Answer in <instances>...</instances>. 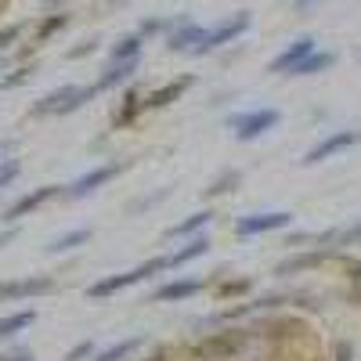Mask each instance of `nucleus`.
<instances>
[{
	"instance_id": "obj_22",
	"label": "nucleus",
	"mask_w": 361,
	"mask_h": 361,
	"mask_svg": "<svg viewBox=\"0 0 361 361\" xmlns=\"http://www.w3.org/2000/svg\"><path fill=\"white\" fill-rule=\"evenodd\" d=\"M37 322V311L29 307V311H15V314H4L0 318V340H11L15 333H22V329H29Z\"/></svg>"
},
{
	"instance_id": "obj_9",
	"label": "nucleus",
	"mask_w": 361,
	"mask_h": 361,
	"mask_svg": "<svg viewBox=\"0 0 361 361\" xmlns=\"http://www.w3.org/2000/svg\"><path fill=\"white\" fill-rule=\"evenodd\" d=\"M357 141H361V130H336V134H329V137H322L314 148H307L304 166H314V163H322V159H329V156L343 152V148H350V145H357Z\"/></svg>"
},
{
	"instance_id": "obj_28",
	"label": "nucleus",
	"mask_w": 361,
	"mask_h": 361,
	"mask_svg": "<svg viewBox=\"0 0 361 361\" xmlns=\"http://www.w3.org/2000/svg\"><path fill=\"white\" fill-rule=\"evenodd\" d=\"M170 22H163V18H148V22H141V29H137V37L141 40H148V37H156V33H163Z\"/></svg>"
},
{
	"instance_id": "obj_27",
	"label": "nucleus",
	"mask_w": 361,
	"mask_h": 361,
	"mask_svg": "<svg viewBox=\"0 0 361 361\" xmlns=\"http://www.w3.org/2000/svg\"><path fill=\"white\" fill-rule=\"evenodd\" d=\"M18 170H22V163H18V159H4V166H0V188H8L11 180L18 177Z\"/></svg>"
},
{
	"instance_id": "obj_34",
	"label": "nucleus",
	"mask_w": 361,
	"mask_h": 361,
	"mask_svg": "<svg viewBox=\"0 0 361 361\" xmlns=\"http://www.w3.org/2000/svg\"><path fill=\"white\" fill-rule=\"evenodd\" d=\"M29 73H33V69H15V76H8V80H0V87H4V90H11V87L25 83V80H29Z\"/></svg>"
},
{
	"instance_id": "obj_24",
	"label": "nucleus",
	"mask_w": 361,
	"mask_h": 361,
	"mask_svg": "<svg viewBox=\"0 0 361 361\" xmlns=\"http://www.w3.org/2000/svg\"><path fill=\"white\" fill-rule=\"evenodd\" d=\"M238 180H243V173H238V170H224V173L214 180V185L206 188V199H217V195H224V192H235Z\"/></svg>"
},
{
	"instance_id": "obj_17",
	"label": "nucleus",
	"mask_w": 361,
	"mask_h": 361,
	"mask_svg": "<svg viewBox=\"0 0 361 361\" xmlns=\"http://www.w3.org/2000/svg\"><path fill=\"white\" fill-rule=\"evenodd\" d=\"M141 112H145V90H127L123 102H119V112L112 116V127H116V130H119V127H130Z\"/></svg>"
},
{
	"instance_id": "obj_12",
	"label": "nucleus",
	"mask_w": 361,
	"mask_h": 361,
	"mask_svg": "<svg viewBox=\"0 0 361 361\" xmlns=\"http://www.w3.org/2000/svg\"><path fill=\"white\" fill-rule=\"evenodd\" d=\"M202 279H177V282H166V286H159L156 293H152V304H166V300H188V296H195V293H202Z\"/></svg>"
},
{
	"instance_id": "obj_30",
	"label": "nucleus",
	"mask_w": 361,
	"mask_h": 361,
	"mask_svg": "<svg viewBox=\"0 0 361 361\" xmlns=\"http://www.w3.org/2000/svg\"><path fill=\"white\" fill-rule=\"evenodd\" d=\"M18 37H22V25H4L0 29V51H8Z\"/></svg>"
},
{
	"instance_id": "obj_15",
	"label": "nucleus",
	"mask_w": 361,
	"mask_h": 361,
	"mask_svg": "<svg viewBox=\"0 0 361 361\" xmlns=\"http://www.w3.org/2000/svg\"><path fill=\"white\" fill-rule=\"evenodd\" d=\"M333 62H336V54L333 51H311L307 58H300V62L286 73V76H314V73H325V69H333Z\"/></svg>"
},
{
	"instance_id": "obj_33",
	"label": "nucleus",
	"mask_w": 361,
	"mask_h": 361,
	"mask_svg": "<svg viewBox=\"0 0 361 361\" xmlns=\"http://www.w3.org/2000/svg\"><path fill=\"white\" fill-rule=\"evenodd\" d=\"M250 289V282L246 279H238V282H224L221 286V296H238V293H246Z\"/></svg>"
},
{
	"instance_id": "obj_1",
	"label": "nucleus",
	"mask_w": 361,
	"mask_h": 361,
	"mask_svg": "<svg viewBox=\"0 0 361 361\" xmlns=\"http://www.w3.org/2000/svg\"><path fill=\"white\" fill-rule=\"evenodd\" d=\"M166 267H170L166 257H152V260H145V264L123 271V275H109V279L94 282V286L87 289V296H90V300H105V296H112V293H123V289H130V286H137V282H145V279L159 275V271H166Z\"/></svg>"
},
{
	"instance_id": "obj_23",
	"label": "nucleus",
	"mask_w": 361,
	"mask_h": 361,
	"mask_svg": "<svg viewBox=\"0 0 361 361\" xmlns=\"http://www.w3.org/2000/svg\"><path fill=\"white\" fill-rule=\"evenodd\" d=\"M141 47H145V40L137 33H130L109 51V62H134V58H141Z\"/></svg>"
},
{
	"instance_id": "obj_10",
	"label": "nucleus",
	"mask_w": 361,
	"mask_h": 361,
	"mask_svg": "<svg viewBox=\"0 0 361 361\" xmlns=\"http://www.w3.org/2000/svg\"><path fill=\"white\" fill-rule=\"evenodd\" d=\"M119 170H123V163H105V166H94V170H87L83 177H76L73 185L66 188V195L69 199H83V195H90V192H98L105 180H112Z\"/></svg>"
},
{
	"instance_id": "obj_31",
	"label": "nucleus",
	"mask_w": 361,
	"mask_h": 361,
	"mask_svg": "<svg viewBox=\"0 0 361 361\" xmlns=\"http://www.w3.org/2000/svg\"><path fill=\"white\" fill-rule=\"evenodd\" d=\"M347 279H350V293L361 300V260L357 264H347Z\"/></svg>"
},
{
	"instance_id": "obj_13",
	"label": "nucleus",
	"mask_w": 361,
	"mask_h": 361,
	"mask_svg": "<svg viewBox=\"0 0 361 361\" xmlns=\"http://www.w3.org/2000/svg\"><path fill=\"white\" fill-rule=\"evenodd\" d=\"M202 37V25H195L192 18H177L173 29H170V37H166V47L170 51H192Z\"/></svg>"
},
{
	"instance_id": "obj_39",
	"label": "nucleus",
	"mask_w": 361,
	"mask_h": 361,
	"mask_svg": "<svg viewBox=\"0 0 361 361\" xmlns=\"http://www.w3.org/2000/svg\"><path fill=\"white\" fill-rule=\"evenodd\" d=\"M0 69H4V62H0Z\"/></svg>"
},
{
	"instance_id": "obj_5",
	"label": "nucleus",
	"mask_w": 361,
	"mask_h": 361,
	"mask_svg": "<svg viewBox=\"0 0 361 361\" xmlns=\"http://www.w3.org/2000/svg\"><path fill=\"white\" fill-rule=\"evenodd\" d=\"M47 293H54V279H47V275L8 279V282H0V304H11V300H33V296H47Z\"/></svg>"
},
{
	"instance_id": "obj_16",
	"label": "nucleus",
	"mask_w": 361,
	"mask_h": 361,
	"mask_svg": "<svg viewBox=\"0 0 361 361\" xmlns=\"http://www.w3.org/2000/svg\"><path fill=\"white\" fill-rule=\"evenodd\" d=\"M333 257V250H311V253H296L289 260H282L275 267V275H300V271H307V267H318L322 260Z\"/></svg>"
},
{
	"instance_id": "obj_2",
	"label": "nucleus",
	"mask_w": 361,
	"mask_h": 361,
	"mask_svg": "<svg viewBox=\"0 0 361 361\" xmlns=\"http://www.w3.org/2000/svg\"><path fill=\"white\" fill-rule=\"evenodd\" d=\"M94 94H98V87H76V83L58 87V90L44 94V98L33 105V116H69V112H76L80 105H87Z\"/></svg>"
},
{
	"instance_id": "obj_11",
	"label": "nucleus",
	"mask_w": 361,
	"mask_h": 361,
	"mask_svg": "<svg viewBox=\"0 0 361 361\" xmlns=\"http://www.w3.org/2000/svg\"><path fill=\"white\" fill-rule=\"evenodd\" d=\"M318 47V40L314 37H300V40H293L282 54H275V58H271V66H267V73H275V76H286L296 62H300V58H307L311 51Z\"/></svg>"
},
{
	"instance_id": "obj_29",
	"label": "nucleus",
	"mask_w": 361,
	"mask_h": 361,
	"mask_svg": "<svg viewBox=\"0 0 361 361\" xmlns=\"http://www.w3.org/2000/svg\"><path fill=\"white\" fill-rule=\"evenodd\" d=\"M90 354H94V343H90V340H80V343L66 354V361H83V357H90Z\"/></svg>"
},
{
	"instance_id": "obj_7",
	"label": "nucleus",
	"mask_w": 361,
	"mask_h": 361,
	"mask_svg": "<svg viewBox=\"0 0 361 361\" xmlns=\"http://www.w3.org/2000/svg\"><path fill=\"white\" fill-rule=\"evenodd\" d=\"M293 224V214L286 209H271V214H253V217H243L235 224V235L238 238H253V235H267V231H282Z\"/></svg>"
},
{
	"instance_id": "obj_20",
	"label": "nucleus",
	"mask_w": 361,
	"mask_h": 361,
	"mask_svg": "<svg viewBox=\"0 0 361 361\" xmlns=\"http://www.w3.org/2000/svg\"><path fill=\"white\" fill-rule=\"evenodd\" d=\"M134 73H137V58H134V62H109V69H105L102 80H98V90H109V87H116V83H127Z\"/></svg>"
},
{
	"instance_id": "obj_4",
	"label": "nucleus",
	"mask_w": 361,
	"mask_h": 361,
	"mask_svg": "<svg viewBox=\"0 0 361 361\" xmlns=\"http://www.w3.org/2000/svg\"><path fill=\"white\" fill-rule=\"evenodd\" d=\"M279 109H250V112H238V116H231L228 119V127L235 130V137L238 141H257V137H264L267 130H275L279 127Z\"/></svg>"
},
{
	"instance_id": "obj_14",
	"label": "nucleus",
	"mask_w": 361,
	"mask_h": 361,
	"mask_svg": "<svg viewBox=\"0 0 361 361\" xmlns=\"http://www.w3.org/2000/svg\"><path fill=\"white\" fill-rule=\"evenodd\" d=\"M192 87V76H180V80H170V83H163V87H156L152 94H145V109H163V105H170V102H177L185 90Z\"/></svg>"
},
{
	"instance_id": "obj_6",
	"label": "nucleus",
	"mask_w": 361,
	"mask_h": 361,
	"mask_svg": "<svg viewBox=\"0 0 361 361\" xmlns=\"http://www.w3.org/2000/svg\"><path fill=\"white\" fill-rule=\"evenodd\" d=\"M246 343V333H238V329H228V333H217L209 336L195 347V357L199 361H231V354H238Z\"/></svg>"
},
{
	"instance_id": "obj_32",
	"label": "nucleus",
	"mask_w": 361,
	"mask_h": 361,
	"mask_svg": "<svg viewBox=\"0 0 361 361\" xmlns=\"http://www.w3.org/2000/svg\"><path fill=\"white\" fill-rule=\"evenodd\" d=\"M0 361H33V350H29V347H15L8 354H0Z\"/></svg>"
},
{
	"instance_id": "obj_25",
	"label": "nucleus",
	"mask_w": 361,
	"mask_h": 361,
	"mask_svg": "<svg viewBox=\"0 0 361 361\" xmlns=\"http://www.w3.org/2000/svg\"><path fill=\"white\" fill-rule=\"evenodd\" d=\"M137 347H141V340H137V336H130V340H119L116 347L102 350V354H98L94 361H123V357H127V354H134Z\"/></svg>"
},
{
	"instance_id": "obj_21",
	"label": "nucleus",
	"mask_w": 361,
	"mask_h": 361,
	"mask_svg": "<svg viewBox=\"0 0 361 361\" xmlns=\"http://www.w3.org/2000/svg\"><path fill=\"white\" fill-rule=\"evenodd\" d=\"M87 243H90V228H73V231H66V235L51 238V243H47V253H69V250L87 246Z\"/></svg>"
},
{
	"instance_id": "obj_18",
	"label": "nucleus",
	"mask_w": 361,
	"mask_h": 361,
	"mask_svg": "<svg viewBox=\"0 0 361 361\" xmlns=\"http://www.w3.org/2000/svg\"><path fill=\"white\" fill-rule=\"evenodd\" d=\"M206 253H209V238H206V235H192V243L180 246V250H173L166 260H170V267H180V264H192V260H199V257H206Z\"/></svg>"
},
{
	"instance_id": "obj_8",
	"label": "nucleus",
	"mask_w": 361,
	"mask_h": 361,
	"mask_svg": "<svg viewBox=\"0 0 361 361\" xmlns=\"http://www.w3.org/2000/svg\"><path fill=\"white\" fill-rule=\"evenodd\" d=\"M58 192H62L58 185H40V188H33V192L18 195V199H15V202L4 209V214H0V221H4V224H15V221H22L25 214H33V209H40L44 202H51Z\"/></svg>"
},
{
	"instance_id": "obj_38",
	"label": "nucleus",
	"mask_w": 361,
	"mask_h": 361,
	"mask_svg": "<svg viewBox=\"0 0 361 361\" xmlns=\"http://www.w3.org/2000/svg\"><path fill=\"white\" fill-rule=\"evenodd\" d=\"M314 4H322V0H293L296 11H307V8H314Z\"/></svg>"
},
{
	"instance_id": "obj_19",
	"label": "nucleus",
	"mask_w": 361,
	"mask_h": 361,
	"mask_svg": "<svg viewBox=\"0 0 361 361\" xmlns=\"http://www.w3.org/2000/svg\"><path fill=\"white\" fill-rule=\"evenodd\" d=\"M209 221H214V214H209V209H199V214L185 217L180 224L166 228V238H188V235H202V228H206Z\"/></svg>"
},
{
	"instance_id": "obj_3",
	"label": "nucleus",
	"mask_w": 361,
	"mask_h": 361,
	"mask_svg": "<svg viewBox=\"0 0 361 361\" xmlns=\"http://www.w3.org/2000/svg\"><path fill=\"white\" fill-rule=\"evenodd\" d=\"M246 29H250V11H238V15L217 22L214 29H202V37H199V44L192 47V54H209V51H217V47L238 40V37L246 33Z\"/></svg>"
},
{
	"instance_id": "obj_35",
	"label": "nucleus",
	"mask_w": 361,
	"mask_h": 361,
	"mask_svg": "<svg viewBox=\"0 0 361 361\" xmlns=\"http://www.w3.org/2000/svg\"><path fill=\"white\" fill-rule=\"evenodd\" d=\"M94 47H98L94 40H87V44H80V47H73V51H69V58H83V54H94Z\"/></svg>"
},
{
	"instance_id": "obj_36",
	"label": "nucleus",
	"mask_w": 361,
	"mask_h": 361,
	"mask_svg": "<svg viewBox=\"0 0 361 361\" xmlns=\"http://www.w3.org/2000/svg\"><path fill=\"white\" fill-rule=\"evenodd\" d=\"M336 361H354V347L350 343H336Z\"/></svg>"
},
{
	"instance_id": "obj_37",
	"label": "nucleus",
	"mask_w": 361,
	"mask_h": 361,
	"mask_svg": "<svg viewBox=\"0 0 361 361\" xmlns=\"http://www.w3.org/2000/svg\"><path fill=\"white\" fill-rule=\"evenodd\" d=\"M15 235H18L15 228H4V231H0V250H4V246L11 243V238H15Z\"/></svg>"
},
{
	"instance_id": "obj_26",
	"label": "nucleus",
	"mask_w": 361,
	"mask_h": 361,
	"mask_svg": "<svg viewBox=\"0 0 361 361\" xmlns=\"http://www.w3.org/2000/svg\"><path fill=\"white\" fill-rule=\"evenodd\" d=\"M66 22H69V15H62V11H58V15H47V18L40 22V29H37V44H44L47 37H54L58 29H66Z\"/></svg>"
}]
</instances>
